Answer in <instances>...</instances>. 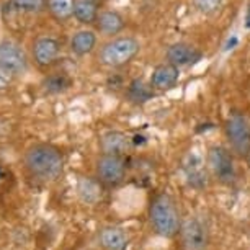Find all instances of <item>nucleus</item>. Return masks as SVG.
I'll list each match as a JSON object with an SVG mask.
<instances>
[{"label": "nucleus", "instance_id": "obj_19", "mask_svg": "<svg viewBox=\"0 0 250 250\" xmlns=\"http://www.w3.org/2000/svg\"><path fill=\"white\" fill-rule=\"evenodd\" d=\"M74 17L83 25L95 23L98 18V7L95 0H75Z\"/></svg>", "mask_w": 250, "mask_h": 250}, {"label": "nucleus", "instance_id": "obj_24", "mask_svg": "<svg viewBox=\"0 0 250 250\" xmlns=\"http://www.w3.org/2000/svg\"><path fill=\"white\" fill-rule=\"evenodd\" d=\"M13 80H15V75H13L12 72H8L7 69L0 67V92L10 88L12 83H13Z\"/></svg>", "mask_w": 250, "mask_h": 250}, {"label": "nucleus", "instance_id": "obj_23", "mask_svg": "<svg viewBox=\"0 0 250 250\" xmlns=\"http://www.w3.org/2000/svg\"><path fill=\"white\" fill-rule=\"evenodd\" d=\"M12 3L23 12H40L44 7V0H12Z\"/></svg>", "mask_w": 250, "mask_h": 250}, {"label": "nucleus", "instance_id": "obj_20", "mask_svg": "<svg viewBox=\"0 0 250 250\" xmlns=\"http://www.w3.org/2000/svg\"><path fill=\"white\" fill-rule=\"evenodd\" d=\"M75 0H48V8L53 17L59 21L69 20L74 15Z\"/></svg>", "mask_w": 250, "mask_h": 250}, {"label": "nucleus", "instance_id": "obj_13", "mask_svg": "<svg viewBox=\"0 0 250 250\" xmlns=\"http://www.w3.org/2000/svg\"><path fill=\"white\" fill-rule=\"evenodd\" d=\"M178 77H180V70L178 67L172 64H160L152 70L150 75V85L154 90L164 92V90H170L177 85Z\"/></svg>", "mask_w": 250, "mask_h": 250}, {"label": "nucleus", "instance_id": "obj_15", "mask_svg": "<svg viewBox=\"0 0 250 250\" xmlns=\"http://www.w3.org/2000/svg\"><path fill=\"white\" fill-rule=\"evenodd\" d=\"M129 138L121 131H106L100 139V147L103 154H111V155H120L128 152L129 149Z\"/></svg>", "mask_w": 250, "mask_h": 250}, {"label": "nucleus", "instance_id": "obj_18", "mask_svg": "<svg viewBox=\"0 0 250 250\" xmlns=\"http://www.w3.org/2000/svg\"><path fill=\"white\" fill-rule=\"evenodd\" d=\"M128 97L134 103H146L155 97V90L143 79H134L128 85Z\"/></svg>", "mask_w": 250, "mask_h": 250}, {"label": "nucleus", "instance_id": "obj_28", "mask_svg": "<svg viewBox=\"0 0 250 250\" xmlns=\"http://www.w3.org/2000/svg\"><path fill=\"white\" fill-rule=\"evenodd\" d=\"M249 159H250V155H249Z\"/></svg>", "mask_w": 250, "mask_h": 250}, {"label": "nucleus", "instance_id": "obj_2", "mask_svg": "<svg viewBox=\"0 0 250 250\" xmlns=\"http://www.w3.org/2000/svg\"><path fill=\"white\" fill-rule=\"evenodd\" d=\"M149 221L155 234H159L160 237L165 239L175 237L182 229V219L177 203L167 193H160L150 203Z\"/></svg>", "mask_w": 250, "mask_h": 250}, {"label": "nucleus", "instance_id": "obj_14", "mask_svg": "<svg viewBox=\"0 0 250 250\" xmlns=\"http://www.w3.org/2000/svg\"><path fill=\"white\" fill-rule=\"evenodd\" d=\"M98 244L103 250H126L128 235L118 226H105L98 232Z\"/></svg>", "mask_w": 250, "mask_h": 250}, {"label": "nucleus", "instance_id": "obj_6", "mask_svg": "<svg viewBox=\"0 0 250 250\" xmlns=\"http://www.w3.org/2000/svg\"><path fill=\"white\" fill-rule=\"evenodd\" d=\"M95 177L105 187H116L125 180L126 165L120 155L102 154L95 162Z\"/></svg>", "mask_w": 250, "mask_h": 250}, {"label": "nucleus", "instance_id": "obj_12", "mask_svg": "<svg viewBox=\"0 0 250 250\" xmlns=\"http://www.w3.org/2000/svg\"><path fill=\"white\" fill-rule=\"evenodd\" d=\"M77 195L82 203L95 206L103 200L105 185L97 177H80L77 182Z\"/></svg>", "mask_w": 250, "mask_h": 250}, {"label": "nucleus", "instance_id": "obj_9", "mask_svg": "<svg viewBox=\"0 0 250 250\" xmlns=\"http://www.w3.org/2000/svg\"><path fill=\"white\" fill-rule=\"evenodd\" d=\"M183 172H185L187 180L193 188H205L208 185L209 170L200 155L188 154L187 159L183 160Z\"/></svg>", "mask_w": 250, "mask_h": 250}, {"label": "nucleus", "instance_id": "obj_1", "mask_svg": "<svg viewBox=\"0 0 250 250\" xmlns=\"http://www.w3.org/2000/svg\"><path fill=\"white\" fill-rule=\"evenodd\" d=\"M23 165L31 178L41 183L56 182L64 172V155L51 144H33L23 154Z\"/></svg>", "mask_w": 250, "mask_h": 250}, {"label": "nucleus", "instance_id": "obj_11", "mask_svg": "<svg viewBox=\"0 0 250 250\" xmlns=\"http://www.w3.org/2000/svg\"><path fill=\"white\" fill-rule=\"evenodd\" d=\"M201 53L195 46L188 43H173L167 49V61L168 64L175 67H185V65H193L201 59Z\"/></svg>", "mask_w": 250, "mask_h": 250}, {"label": "nucleus", "instance_id": "obj_17", "mask_svg": "<svg viewBox=\"0 0 250 250\" xmlns=\"http://www.w3.org/2000/svg\"><path fill=\"white\" fill-rule=\"evenodd\" d=\"M97 44V35L90 30H80L70 40V49L77 56H85L92 53Z\"/></svg>", "mask_w": 250, "mask_h": 250}, {"label": "nucleus", "instance_id": "obj_16", "mask_svg": "<svg viewBox=\"0 0 250 250\" xmlns=\"http://www.w3.org/2000/svg\"><path fill=\"white\" fill-rule=\"evenodd\" d=\"M95 23L100 33H103V35H106V36H115L118 33H121L123 28H125V18L118 12H113V10L98 13V18Z\"/></svg>", "mask_w": 250, "mask_h": 250}, {"label": "nucleus", "instance_id": "obj_8", "mask_svg": "<svg viewBox=\"0 0 250 250\" xmlns=\"http://www.w3.org/2000/svg\"><path fill=\"white\" fill-rule=\"evenodd\" d=\"M0 67L7 69L13 75L25 74L28 69V58L20 46L0 41Z\"/></svg>", "mask_w": 250, "mask_h": 250}, {"label": "nucleus", "instance_id": "obj_21", "mask_svg": "<svg viewBox=\"0 0 250 250\" xmlns=\"http://www.w3.org/2000/svg\"><path fill=\"white\" fill-rule=\"evenodd\" d=\"M70 79L67 77L65 74H54V75H49L48 79L44 80V88L46 92L49 93H61L64 90H67V88L70 87Z\"/></svg>", "mask_w": 250, "mask_h": 250}, {"label": "nucleus", "instance_id": "obj_5", "mask_svg": "<svg viewBox=\"0 0 250 250\" xmlns=\"http://www.w3.org/2000/svg\"><path fill=\"white\" fill-rule=\"evenodd\" d=\"M226 138L229 141L230 149L239 157L250 155V123L240 113H232L226 121Z\"/></svg>", "mask_w": 250, "mask_h": 250}, {"label": "nucleus", "instance_id": "obj_22", "mask_svg": "<svg viewBox=\"0 0 250 250\" xmlns=\"http://www.w3.org/2000/svg\"><path fill=\"white\" fill-rule=\"evenodd\" d=\"M191 2L198 12L209 15V13H214L216 10H219L221 5L224 3V0H191Z\"/></svg>", "mask_w": 250, "mask_h": 250}, {"label": "nucleus", "instance_id": "obj_27", "mask_svg": "<svg viewBox=\"0 0 250 250\" xmlns=\"http://www.w3.org/2000/svg\"><path fill=\"white\" fill-rule=\"evenodd\" d=\"M2 178H3V168L0 167V180H2Z\"/></svg>", "mask_w": 250, "mask_h": 250}, {"label": "nucleus", "instance_id": "obj_25", "mask_svg": "<svg viewBox=\"0 0 250 250\" xmlns=\"http://www.w3.org/2000/svg\"><path fill=\"white\" fill-rule=\"evenodd\" d=\"M245 28L250 30V0L247 3V12H245Z\"/></svg>", "mask_w": 250, "mask_h": 250}, {"label": "nucleus", "instance_id": "obj_10", "mask_svg": "<svg viewBox=\"0 0 250 250\" xmlns=\"http://www.w3.org/2000/svg\"><path fill=\"white\" fill-rule=\"evenodd\" d=\"M61 53L59 41L53 36H41L35 41L33 46V58H35L36 64L41 67L53 64Z\"/></svg>", "mask_w": 250, "mask_h": 250}, {"label": "nucleus", "instance_id": "obj_4", "mask_svg": "<svg viewBox=\"0 0 250 250\" xmlns=\"http://www.w3.org/2000/svg\"><path fill=\"white\" fill-rule=\"evenodd\" d=\"M206 165L211 175L223 185H232L237 178L232 155L228 149L221 147V146H213L208 149Z\"/></svg>", "mask_w": 250, "mask_h": 250}, {"label": "nucleus", "instance_id": "obj_3", "mask_svg": "<svg viewBox=\"0 0 250 250\" xmlns=\"http://www.w3.org/2000/svg\"><path fill=\"white\" fill-rule=\"evenodd\" d=\"M139 49L141 44L136 38L120 36L103 46L100 51V61L108 67H123L138 56Z\"/></svg>", "mask_w": 250, "mask_h": 250}, {"label": "nucleus", "instance_id": "obj_26", "mask_svg": "<svg viewBox=\"0 0 250 250\" xmlns=\"http://www.w3.org/2000/svg\"><path fill=\"white\" fill-rule=\"evenodd\" d=\"M235 44H237V38L232 36V40H229V41H228V44H226V49H232Z\"/></svg>", "mask_w": 250, "mask_h": 250}, {"label": "nucleus", "instance_id": "obj_7", "mask_svg": "<svg viewBox=\"0 0 250 250\" xmlns=\"http://www.w3.org/2000/svg\"><path fill=\"white\" fill-rule=\"evenodd\" d=\"M183 250H208L209 249V232L203 221L188 218L182 223L180 229Z\"/></svg>", "mask_w": 250, "mask_h": 250}]
</instances>
